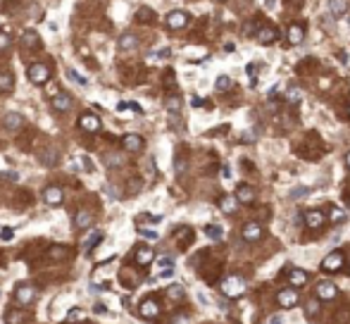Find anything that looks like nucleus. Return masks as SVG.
I'll use <instances>...</instances> for the list:
<instances>
[{
    "mask_svg": "<svg viewBox=\"0 0 350 324\" xmlns=\"http://www.w3.org/2000/svg\"><path fill=\"white\" fill-rule=\"evenodd\" d=\"M236 201H238V203H253V201H255V191L243 184V186H238V191H236Z\"/></svg>",
    "mask_w": 350,
    "mask_h": 324,
    "instance_id": "obj_23",
    "label": "nucleus"
},
{
    "mask_svg": "<svg viewBox=\"0 0 350 324\" xmlns=\"http://www.w3.org/2000/svg\"><path fill=\"white\" fill-rule=\"evenodd\" d=\"M198 300H200L203 305H207V303H210V300H207V295H203V293H198Z\"/></svg>",
    "mask_w": 350,
    "mask_h": 324,
    "instance_id": "obj_55",
    "label": "nucleus"
},
{
    "mask_svg": "<svg viewBox=\"0 0 350 324\" xmlns=\"http://www.w3.org/2000/svg\"><path fill=\"white\" fill-rule=\"evenodd\" d=\"M346 165H348V167H350V153H348V155H346Z\"/></svg>",
    "mask_w": 350,
    "mask_h": 324,
    "instance_id": "obj_57",
    "label": "nucleus"
},
{
    "mask_svg": "<svg viewBox=\"0 0 350 324\" xmlns=\"http://www.w3.org/2000/svg\"><path fill=\"white\" fill-rule=\"evenodd\" d=\"M269 324H284V317H281V315H272V317H269Z\"/></svg>",
    "mask_w": 350,
    "mask_h": 324,
    "instance_id": "obj_50",
    "label": "nucleus"
},
{
    "mask_svg": "<svg viewBox=\"0 0 350 324\" xmlns=\"http://www.w3.org/2000/svg\"><path fill=\"white\" fill-rule=\"evenodd\" d=\"M22 46H24V48H29V50H36V48L41 46V38H38V33H36L33 29L22 31Z\"/></svg>",
    "mask_w": 350,
    "mask_h": 324,
    "instance_id": "obj_18",
    "label": "nucleus"
},
{
    "mask_svg": "<svg viewBox=\"0 0 350 324\" xmlns=\"http://www.w3.org/2000/svg\"><path fill=\"white\" fill-rule=\"evenodd\" d=\"M93 312H95V315H105V312H107V308H105L103 303H98V305L93 308Z\"/></svg>",
    "mask_w": 350,
    "mask_h": 324,
    "instance_id": "obj_48",
    "label": "nucleus"
},
{
    "mask_svg": "<svg viewBox=\"0 0 350 324\" xmlns=\"http://www.w3.org/2000/svg\"><path fill=\"white\" fill-rule=\"evenodd\" d=\"M286 100L289 103H300L303 100V91L298 89V86H291V89L286 91Z\"/></svg>",
    "mask_w": 350,
    "mask_h": 324,
    "instance_id": "obj_35",
    "label": "nucleus"
},
{
    "mask_svg": "<svg viewBox=\"0 0 350 324\" xmlns=\"http://www.w3.org/2000/svg\"><path fill=\"white\" fill-rule=\"evenodd\" d=\"M76 320L81 322V320H84V312H81V310H69V322H76Z\"/></svg>",
    "mask_w": 350,
    "mask_h": 324,
    "instance_id": "obj_43",
    "label": "nucleus"
},
{
    "mask_svg": "<svg viewBox=\"0 0 350 324\" xmlns=\"http://www.w3.org/2000/svg\"><path fill=\"white\" fill-rule=\"evenodd\" d=\"M10 46H12V41H10V36L2 31V33H0V50H10Z\"/></svg>",
    "mask_w": 350,
    "mask_h": 324,
    "instance_id": "obj_39",
    "label": "nucleus"
},
{
    "mask_svg": "<svg viewBox=\"0 0 350 324\" xmlns=\"http://www.w3.org/2000/svg\"><path fill=\"white\" fill-rule=\"evenodd\" d=\"M138 234L143 236V238H148V241H157L160 238V234L155 229H150V227H138Z\"/></svg>",
    "mask_w": 350,
    "mask_h": 324,
    "instance_id": "obj_37",
    "label": "nucleus"
},
{
    "mask_svg": "<svg viewBox=\"0 0 350 324\" xmlns=\"http://www.w3.org/2000/svg\"><path fill=\"white\" fill-rule=\"evenodd\" d=\"M305 193H307V188H305V186H298V188H293L291 198H303Z\"/></svg>",
    "mask_w": 350,
    "mask_h": 324,
    "instance_id": "obj_45",
    "label": "nucleus"
},
{
    "mask_svg": "<svg viewBox=\"0 0 350 324\" xmlns=\"http://www.w3.org/2000/svg\"><path fill=\"white\" fill-rule=\"evenodd\" d=\"M122 146H124V150H129V153H138V150H143V139H141L138 134H126V136L122 139Z\"/></svg>",
    "mask_w": 350,
    "mask_h": 324,
    "instance_id": "obj_12",
    "label": "nucleus"
},
{
    "mask_svg": "<svg viewBox=\"0 0 350 324\" xmlns=\"http://www.w3.org/2000/svg\"><path fill=\"white\" fill-rule=\"evenodd\" d=\"M179 108H181L179 98H169V100H167V110H169V112H179Z\"/></svg>",
    "mask_w": 350,
    "mask_h": 324,
    "instance_id": "obj_41",
    "label": "nucleus"
},
{
    "mask_svg": "<svg viewBox=\"0 0 350 324\" xmlns=\"http://www.w3.org/2000/svg\"><path fill=\"white\" fill-rule=\"evenodd\" d=\"M167 293H169V298H174V300H181V298H183V289H181L179 284H174V286L167 289Z\"/></svg>",
    "mask_w": 350,
    "mask_h": 324,
    "instance_id": "obj_38",
    "label": "nucleus"
},
{
    "mask_svg": "<svg viewBox=\"0 0 350 324\" xmlns=\"http://www.w3.org/2000/svg\"><path fill=\"white\" fill-rule=\"evenodd\" d=\"M15 298H17V303H22V305H31L33 298H36V286H33V284H19V286L15 289Z\"/></svg>",
    "mask_w": 350,
    "mask_h": 324,
    "instance_id": "obj_3",
    "label": "nucleus"
},
{
    "mask_svg": "<svg viewBox=\"0 0 350 324\" xmlns=\"http://www.w3.org/2000/svg\"><path fill=\"white\" fill-rule=\"evenodd\" d=\"M43 201H46L48 205H62V201H64V191H62L60 186H48V188L43 191Z\"/></svg>",
    "mask_w": 350,
    "mask_h": 324,
    "instance_id": "obj_8",
    "label": "nucleus"
},
{
    "mask_svg": "<svg viewBox=\"0 0 350 324\" xmlns=\"http://www.w3.org/2000/svg\"><path fill=\"white\" fill-rule=\"evenodd\" d=\"M238 205V201H236V196H224L222 201H219V207L224 210V212H233Z\"/></svg>",
    "mask_w": 350,
    "mask_h": 324,
    "instance_id": "obj_32",
    "label": "nucleus"
},
{
    "mask_svg": "<svg viewBox=\"0 0 350 324\" xmlns=\"http://www.w3.org/2000/svg\"><path fill=\"white\" fill-rule=\"evenodd\" d=\"M105 162H107V165H110V167H119V165H122V157H115V155H105Z\"/></svg>",
    "mask_w": 350,
    "mask_h": 324,
    "instance_id": "obj_44",
    "label": "nucleus"
},
{
    "mask_svg": "<svg viewBox=\"0 0 350 324\" xmlns=\"http://www.w3.org/2000/svg\"><path fill=\"white\" fill-rule=\"evenodd\" d=\"M305 222H307L310 229H317V227L324 224V215L317 212V210H310V212H305Z\"/></svg>",
    "mask_w": 350,
    "mask_h": 324,
    "instance_id": "obj_25",
    "label": "nucleus"
},
{
    "mask_svg": "<svg viewBox=\"0 0 350 324\" xmlns=\"http://www.w3.org/2000/svg\"><path fill=\"white\" fill-rule=\"evenodd\" d=\"M172 274H174V267H165V269L160 272V277H162V279H169Z\"/></svg>",
    "mask_w": 350,
    "mask_h": 324,
    "instance_id": "obj_47",
    "label": "nucleus"
},
{
    "mask_svg": "<svg viewBox=\"0 0 350 324\" xmlns=\"http://www.w3.org/2000/svg\"><path fill=\"white\" fill-rule=\"evenodd\" d=\"M48 79H50V67H48V64L36 62V64H31L29 67V81L31 84L43 86V84H48Z\"/></svg>",
    "mask_w": 350,
    "mask_h": 324,
    "instance_id": "obj_1",
    "label": "nucleus"
},
{
    "mask_svg": "<svg viewBox=\"0 0 350 324\" xmlns=\"http://www.w3.org/2000/svg\"><path fill=\"white\" fill-rule=\"evenodd\" d=\"M317 298H321V300H331V298H336V286L329 284V281H321L320 286H317Z\"/></svg>",
    "mask_w": 350,
    "mask_h": 324,
    "instance_id": "obj_22",
    "label": "nucleus"
},
{
    "mask_svg": "<svg viewBox=\"0 0 350 324\" xmlns=\"http://www.w3.org/2000/svg\"><path fill=\"white\" fill-rule=\"evenodd\" d=\"M289 281H291L293 286H303V284L307 281V274H305L303 269H293L291 274H289Z\"/></svg>",
    "mask_w": 350,
    "mask_h": 324,
    "instance_id": "obj_31",
    "label": "nucleus"
},
{
    "mask_svg": "<svg viewBox=\"0 0 350 324\" xmlns=\"http://www.w3.org/2000/svg\"><path fill=\"white\" fill-rule=\"evenodd\" d=\"M241 234H243V238H245V241H258V238L262 236V227H260V224H255V222H250V224H245V227H243V231H241Z\"/></svg>",
    "mask_w": 350,
    "mask_h": 324,
    "instance_id": "obj_21",
    "label": "nucleus"
},
{
    "mask_svg": "<svg viewBox=\"0 0 350 324\" xmlns=\"http://www.w3.org/2000/svg\"><path fill=\"white\" fill-rule=\"evenodd\" d=\"M79 126H81L84 131H91V134H95V131H100L103 122H100V117H95V115L86 112V115H81V117H79Z\"/></svg>",
    "mask_w": 350,
    "mask_h": 324,
    "instance_id": "obj_7",
    "label": "nucleus"
},
{
    "mask_svg": "<svg viewBox=\"0 0 350 324\" xmlns=\"http://www.w3.org/2000/svg\"><path fill=\"white\" fill-rule=\"evenodd\" d=\"M24 320H27V315L22 310H7V315H5V322L7 324H22Z\"/></svg>",
    "mask_w": 350,
    "mask_h": 324,
    "instance_id": "obj_30",
    "label": "nucleus"
},
{
    "mask_svg": "<svg viewBox=\"0 0 350 324\" xmlns=\"http://www.w3.org/2000/svg\"><path fill=\"white\" fill-rule=\"evenodd\" d=\"M0 238H2V241H12V238H15V229H10V227H5V229L0 231Z\"/></svg>",
    "mask_w": 350,
    "mask_h": 324,
    "instance_id": "obj_42",
    "label": "nucleus"
},
{
    "mask_svg": "<svg viewBox=\"0 0 350 324\" xmlns=\"http://www.w3.org/2000/svg\"><path fill=\"white\" fill-rule=\"evenodd\" d=\"M117 48H119L122 53H131V50H136V48H138V38H136V33H131V31L122 33L119 41H117Z\"/></svg>",
    "mask_w": 350,
    "mask_h": 324,
    "instance_id": "obj_5",
    "label": "nucleus"
},
{
    "mask_svg": "<svg viewBox=\"0 0 350 324\" xmlns=\"http://www.w3.org/2000/svg\"><path fill=\"white\" fill-rule=\"evenodd\" d=\"M205 236L212 238V241H222V238H224V229H222L219 224H207V227H205Z\"/></svg>",
    "mask_w": 350,
    "mask_h": 324,
    "instance_id": "obj_28",
    "label": "nucleus"
},
{
    "mask_svg": "<svg viewBox=\"0 0 350 324\" xmlns=\"http://www.w3.org/2000/svg\"><path fill=\"white\" fill-rule=\"evenodd\" d=\"M303 38H305V29L300 24H291L289 27V43L298 46V43H303Z\"/></svg>",
    "mask_w": 350,
    "mask_h": 324,
    "instance_id": "obj_24",
    "label": "nucleus"
},
{
    "mask_svg": "<svg viewBox=\"0 0 350 324\" xmlns=\"http://www.w3.org/2000/svg\"><path fill=\"white\" fill-rule=\"evenodd\" d=\"M50 105H53L55 112H67V110H72V95L62 91V93H58V95L50 100Z\"/></svg>",
    "mask_w": 350,
    "mask_h": 324,
    "instance_id": "obj_9",
    "label": "nucleus"
},
{
    "mask_svg": "<svg viewBox=\"0 0 350 324\" xmlns=\"http://www.w3.org/2000/svg\"><path fill=\"white\" fill-rule=\"evenodd\" d=\"M157 265L162 267V269H165V267H174V260H172V258H160Z\"/></svg>",
    "mask_w": 350,
    "mask_h": 324,
    "instance_id": "obj_46",
    "label": "nucleus"
},
{
    "mask_svg": "<svg viewBox=\"0 0 350 324\" xmlns=\"http://www.w3.org/2000/svg\"><path fill=\"white\" fill-rule=\"evenodd\" d=\"M93 222H95V215L91 212V210H81V212H76V217H74V227L79 229V231H86L93 227Z\"/></svg>",
    "mask_w": 350,
    "mask_h": 324,
    "instance_id": "obj_6",
    "label": "nucleus"
},
{
    "mask_svg": "<svg viewBox=\"0 0 350 324\" xmlns=\"http://www.w3.org/2000/svg\"><path fill=\"white\" fill-rule=\"evenodd\" d=\"M305 315H307V317H315V315H317V303H315V300H310V303L305 305Z\"/></svg>",
    "mask_w": 350,
    "mask_h": 324,
    "instance_id": "obj_40",
    "label": "nucleus"
},
{
    "mask_svg": "<svg viewBox=\"0 0 350 324\" xmlns=\"http://www.w3.org/2000/svg\"><path fill=\"white\" fill-rule=\"evenodd\" d=\"M48 255H50L53 260H67V258H69V248H67V246H53Z\"/></svg>",
    "mask_w": 350,
    "mask_h": 324,
    "instance_id": "obj_29",
    "label": "nucleus"
},
{
    "mask_svg": "<svg viewBox=\"0 0 350 324\" xmlns=\"http://www.w3.org/2000/svg\"><path fill=\"white\" fill-rule=\"evenodd\" d=\"M15 89V79L10 72H0V93H10Z\"/></svg>",
    "mask_w": 350,
    "mask_h": 324,
    "instance_id": "obj_27",
    "label": "nucleus"
},
{
    "mask_svg": "<svg viewBox=\"0 0 350 324\" xmlns=\"http://www.w3.org/2000/svg\"><path fill=\"white\" fill-rule=\"evenodd\" d=\"M191 105H193V108H200V105H203V100H200V98H193V100H191Z\"/></svg>",
    "mask_w": 350,
    "mask_h": 324,
    "instance_id": "obj_53",
    "label": "nucleus"
},
{
    "mask_svg": "<svg viewBox=\"0 0 350 324\" xmlns=\"http://www.w3.org/2000/svg\"><path fill=\"white\" fill-rule=\"evenodd\" d=\"M100 241H103V231H93V234H91V236L86 238V241H84L81 250H84V253H91V250H93V248H95V246L100 243Z\"/></svg>",
    "mask_w": 350,
    "mask_h": 324,
    "instance_id": "obj_26",
    "label": "nucleus"
},
{
    "mask_svg": "<svg viewBox=\"0 0 350 324\" xmlns=\"http://www.w3.org/2000/svg\"><path fill=\"white\" fill-rule=\"evenodd\" d=\"M136 22H141V24H155V22H157V12H155L152 7L143 5V7L136 10Z\"/></svg>",
    "mask_w": 350,
    "mask_h": 324,
    "instance_id": "obj_14",
    "label": "nucleus"
},
{
    "mask_svg": "<svg viewBox=\"0 0 350 324\" xmlns=\"http://www.w3.org/2000/svg\"><path fill=\"white\" fill-rule=\"evenodd\" d=\"M222 177H224V179L231 177V170H229V165H224V167H222Z\"/></svg>",
    "mask_w": 350,
    "mask_h": 324,
    "instance_id": "obj_52",
    "label": "nucleus"
},
{
    "mask_svg": "<svg viewBox=\"0 0 350 324\" xmlns=\"http://www.w3.org/2000/svg\"><path fill=\"white\" fill-rule=\"evenodd\" d=\"M67 77H69L74 84H79V86H86V84H88L86 77H84V74H79V72H76V69H72V67L67 69Z\"/></svg>",
    "mask_w": 350,
    "mask_h": 324,
    "instance_id": "obj_34",
    "label": "nucleus"
},
{
    "mask_svg": "<svg viewBox=\"0 0 350 324\" xmlns=\"http://www.w3.org/2000/svg\"><path fill=\"white\" fill-rule=\"evenodd\" d=\"M298 303V291L295 289H284L281 293H279V305L281 308H291Z\"/></svg>",
    "mask_w": 350,
    "mask_h": 324,
    "instance_id": "obj_19",
    "label": "nucleus"
},
{
    "mask_svg": "<svg viewBox=\"0 0 350 324\" xmlns=\"http://www.w3.org/2000/svg\"><path fill=\"white\" fill-rule=\"evenodd\" d=\"M126 108H129V103H119V105H117V110H119V112H124Z\"/></svg>",
    "mask_w": 350,
    "mask_h": 324,
    "instance_id": "obj_54",
    "label": "nucleus"
},
{
    "mask_svg": "<svg viewBox=\"0 0 350 324\" xmlns=\"http://www.w3.org/2000/svg\"><path fill=\"white\" fill-rule=\"evenodd\" d=\"M214 89H217V91H229V89H231V77L219 74V77H217V81H214Z\"/></svg>",
    "mask_w": 350,
    "mask_h": 324,
    "instance_id": "obj_33",
    "label": "nucleus"
},
{
    "mask_svg": "<svg viewBox=\"0 0 350 324\" xmlns=\"http://www.w3.org/2000/svg\"><path fill=\"white\" fill-rule=\"evenodd\" d=\"M2 126L10 129V131H17V129L24 126V117H22L19 112H7V115L2 117Z\"/></svg>",
    "mask_w": 350,
    "mask_h": 324,
    "instance_id": "obj_15",
    "label": "nucleus"
},
{
    "mask_svg": "<svg viewBox=\"0 0 350 324\" xmlns=\"http://www.w3.org/2000/svg\"><path fill=\"white\" fill-rule=\"evenodd\" d=\"M346 217H348V212H346V210H341V207H334V210H331V215H329V219H331V222H346Z\"/></svg>",
    "mask_w": 350,
    "mask_h": 324,
    "instance_id": "obj_36",
    "label": "nucleus"
},
{
    "mask_svg": "<svg viewBox=\"0 0 350 324\" xmlns=\"http://www.w3.org/2000/svg\"><path fill=\"white\" fill-rule=\"evenodd\" d=\"M243 291H245V281L241 277H229L222 281V293L227 298H238V295H243Z\"/></svg>",
    "mask_w": 350,
    "mask_h": 324,
    "instance_id": "obj_2",
    "label": "nucleus"
},
{
    "mask_svg": "<svg viewBox=\"0 0 350 324\" xmlns=\"http://www.w3.org/2000/svg\"><path fill=\"white\" fill-rule=\"evenodd\" d=\"M183 170H186V162L179 157V160H176V172H179V174H183Z\"/></svg>",
    "mask_w": 350,
    "mask_h": 324,
    "instance_id": "obj_49",
    "label": "nucleus"
},
{
    "mask_svg": "<svg viewBox=\"0 0 350 324\" xmlns=\"http://www.w3.org/2000/svg\"><path fill=\"white\" fill-rule=\"evenodd\" d=\"M267 7H269V10H274V0H267Z\"/></svg>",
    "mask_w": 350,
    "mask_h": 324,
    "instance_id": "obj_56",
    "label": "nucleus"
},
{
    "mask_svg": "<svg viewBox=\"0 0 350 324\" xmlns=\"http://www.w3.org/2000/svg\"><path fill=\"white\" fill-rule=\"evenodd\" d=\"M276 38H279V31L274 29V27H260V29H258V41L264 43V46L274 43Z\"/></svg>",
    "mask_w": 350,
    "mask_h": 324,
    "instance_id": "obj_17",
    "label": "nucleus"
},
{
    "mask_svg": "<svg viewBox=\"0 0 350 324\" xmlns=\"http://www.w3.org/2000/svg\"><path fill=\"white\" fill-rule=\"evenodd\" d=\"M348 7H350L348 0H329V12L334 17H343L348 12Z\"/></svg>",
    "mask_w": 350,
    "mask_h": 324,
    "instance_id": "obj_20",
    "label": "nucleus"
},
{
    "mask_svg": "<svg viewBox=\"0 0 350 324\" xmlns=\"http://www.w3.org/2000/svg\"><path fill=\"white\" fill-rule=\"evenodd\" d=\"M5 179H10V181H17V179H19V174H17V172H5Z\"/></svg>",
    "mask_w": 350,
    "mask_h": 324,
    "instance_id": "obj_51",
    "label": "nucleus"
},
{
    "mask_svg": "<svg viewBox=\"0 0 350 324\" xmlns=\"http://www.w3.org/2000/svg\"><path fill=\"white\" fill-rule=\"evenodd\" d=\"M155 260V250L150 246H136V265L146 267Z\"/></svg>",
    "mask_w": 350,
    "mask_h": 324,
    "instance_id": "obj_10",
    "label": "nucleus"
},
{
    "mask_svg": "<svg viewBox=\"0 0 350 324\" xmlns=\"http://www.w3.org/2000/svg\"><path fill=\"white\" fill-rule=\"evenodd\" d=\"M38 162H41V165H46V167H55V165L60 162V150H58V148H53V146L46 148V150L38 155Z\"/></svg>",
    "mask_w": 350,
    "mask_h": 324,
    "instance_id": "obj_11",
    "label": "nucleus"
},
{
    "mask_svg": "<svg viewBox=\"0 0 350 324\" xmlns=\"http://www.w3.org/2000/svg\"><path fill=\"white\" fill-rule=\"evenodd\" d=\"M138 312H141V317H146V320H155V317L160 315V305H157L155 300H143L141 308H138Z\"/></svg>",
    "mask_w": 350,
    "mask_h": 324,
    "instance_id": "obj_16",
    "label": "nucleus"
},
{
    "mask_svg": "<svg viewBox=\"0 0 350 324\" xmlns=\"http://www.w3.org/2000/svg\"><path fill=\"white\" fill-rule=\"evenodd\" d=\"M343 267V255L341 253H329L324 260H321V269H326V272H336V269H341Z\"/></svg>",
    "mask_w": 350,
    "mask_h": 324,
    "instance_id": "obj_13",
    "label": "nucleus"
},
{
    "mask_svg": "<svg viewBox=\"0 0 350 324\" xmlns=\"http://www.w3.org/2000/svg\"><path fill=\"white\" fill-rule=\"evenodd\" d=\"M165 22H167L169 29H183V27L191 22V17H188V12H183V10H174V12L167 15Z\"/></svg>",
    "mask_w": 350,
    "mask_h": 324,
    "instance_id": "obj_4",
    "label": "nucleus"
}]
</instances>
